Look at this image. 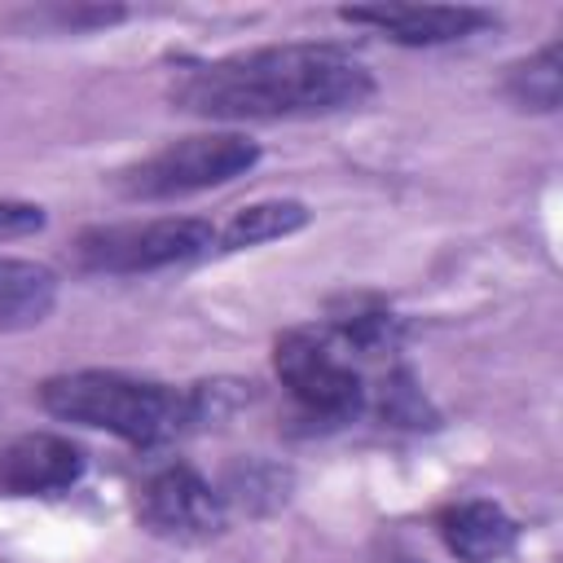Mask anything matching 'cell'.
Segmentation results:
<instances>
[{"instance_id": "obj_1", "label": "cell", "mask_w": 563, "mask_h": 563, "mask_svg": "<svg viewBox=\"0 0 563 563\" xmlns=\"http://www.w3.org/2000/svg\"><path fill=\"white\" fill-rule=\"evenodd\" d=\"M374 97V75L339 44H264L185 66L172 106L216 123H277L356 110Z\"/></svg>"}, {"instance_id": "obj_2", "label": "cell", "mask_w": 563, "mask_h": 563, "mask_svg": "<svg viewBox=\"0 0 563 563\" xmlns=\"http://www.w3.org/2000/svg\"><path fill=\"white\" fill-rule=\"evenodd\" d=\"M238 400H242L238 383L167 387V383L119 374V369H70L40 383L44 413H53L57 422L119 435L136 449L172 444L176 435L224 418Z\"/></svg>"}, {"instance_id": "obj_3", "label": "cell", "mask_w": 563, "mask_h": 563, "mask_svg": "<svg viewBox=\"0 0 563 563\" xmlns=\"http://www.w3.org/2000/svg\"><path fill=\"white\" fill-rule=\"evenodd\" d=\"M273 369L312 431H334L369 413L365 369L321 325H299V330L277 334Z\"/></svg>"}, {"instance_id": "obj_4", "label": "cell", "mask_w": 563, "mask_h": 563, "mask_svg": "<svg viewBox=\"0 0 563 563\" xmlns=\"http://www.w3.org/2000/svg\"><path fill=\"white\" fill-rule=\"evenodd\" d=\"M260 163V145L242 132H198L167 141L163 150L114 172V189L128 202H172L233 185Z\"/></svg>"}, {"instance_id": "obj_5", "label": "cell", "mask_w": 563, "mask_h": 563, "mask_svg": "<svg viewBox=\"0 0 563 563\" xmlns=\"http://www.w3.org/2000/svg\"><path fill=\"white\" fill-rule=\"evenodd\" d=\"M216 251V224L202 216H158L128 224H92L75 238V264L88 273H158Z\"/></svg>"}, {"instance_id": "obj_6", "label": "cell", "mask_w": 563, "mask_h": 563, "mask_svg": "<svg viewBox=\"0 0 563 563\" xmlns=\"http://www.w3.org/2000/svg\"><path fill=\"white\" fill-rule=\"evenodd\" d=\"M136 519L163 541L202 545L229 528V506L211 479H202L189 462L158 466L136 497Z\"/></svg>"}, {"instance_id": "obj_7", "label": "cell", "mask_w": 563, "mask_h": 563, "mask_svg": "<svg viewBox=\"0 0 563 563\" xmlns=\"http://www.w3.org/2000/svg\"><path fill=\"white\" fill-rule=\"evenodd\" d=\"M339 18L352 26H374L400 48L462 44L497 26L488 9H471V4H356V9H339Z\"/></svg>"}, {"instance_id": "obj_8", "label": "cell", "mask_w": 563, "mask_h": 563, "mask_svg": "<svg viewBox=\"0 0 563 563\" xmlns=\"http://www.w3.org/2000/svg\"><path fill=\"white\" fill-rule=\"evenodd\" d=\"M88 471V453L57 431H26L0 449V497H62Z\"/></svg>"}, {"instance_id": "obj_9", "label": "cell", "mask_w": 563, "mask_h": 563, "mask_svg": "<svg viewBox=\"0 0 563 563\" xmlns=\"http://www.w3.org/2000/svg\"><path fill=\"white\" fill-rule=\"evenodd\" d=\"M435 532L444 550L462 563H501L519 545V523L497 501H484V497L444 506L435 515Z\"/></svg>"}, {"instance_id": "obj_10", "label": "cell", "mask_w": 563, "mask_h": 563, "mask_svg": "<svg viewBox=\"0 0 563 563\" xmlns=\"http://www.w3.org/2000/svg\"><path fill=\"white\" fill-rule=\"evenodd\" d=\"M312 220V211L299 198H260L238 207L224 224H216V251H246V246H264L277 238L299 233Z\"/></svg>"}, {"instance_id": "obj_11", "label": "cell", "mask_w": 563, "mask_h": 563, "mask_svg": "<svg viewBox=\"0 0 563 563\" xmlns=\"http://www.w3.org/2000/svg\"><path fill=\"white\" fill-rule=\"evenodd\" d=\"M501 92L515 110H532V114H554L563 101V62H559V40L541 44L532 57L515 62L501 79Z\"/></svg>"}, {"instance_id": "obj_12", "label": "cell", "mask_w": 563, "mask_h": 563, "mask_svg": "<svg viewBox=\"0 0 563 563\" xmlns=\"http://www.w3.org/2000/svg\"><path fill=\"white\" fill-rule=\"evenodd\" d=\"M290 484H295V479H290V471H286V466L264 462V457H251V462H242V466H233V471H229V479H224L220 497H224V506H229V510H233V506H242V510H251V515H268V510L286 506Z\"/></svg>"}, {"instance_id": "obj_13", "label": "cell", "mask_w": 563, "mask_h": 563, "mask_svg": "<svg viewBox=\"0 0 563 563\" xmlns=\"http://www.w3.org/2000/svg\"><path fill=\"white\" fill-rule=\"evenodd\" d=\"M123 18H128V9H119V4H53V9L18 13L13 22L26 31H48V35H84V31L114 26Z\"/></svg>"}, {"instance_id": "obj_14", "label": "cell", "mask_w": 563, "mask_h": 563, "mask_svg": "<svg viewBox=\"0 0 563 563\" xmlns=\"http://www.w3.org/2000/svg\"><path fill=\"white\" fill-rule=\"evenodd\" d=\"M57 290H31V295H0V334H18L40 325L53 312Z\"/></svg>"}, {"instance_id": "obj_15", "label": "cell", "mask_w": 563, "mask_h": 563, "mask_svg": "<svg viewBox=\"0 0 563 563\" xmlns=\"http://www.w3.org/2000/svg\"><path fill=\"white\" fill-rule=\"evenodd\" d=\"M31 290H57V277L35 260L0 255V295H31Z\"/></svg>"}, {"instance_id": "obj_16", "label": "cell", "mask_w": 563, "mask_h": 563, "mask_svg": "<svg viewBox=\"0 0 563 563\" xmlns=\"http://www.w3.org/2000/svg\"><path fill=\"white\" fill-rule=\"evenodd\" d=\"M44 224H48L44 207L18 202V198H0V242H9V238H31V233H40Z\"/></svg>"}, {"instance_id": "obj_17", "label": "cell", "mask_w": 563, "mask_h": 563, "mask_svg": "<svg viewBox=\"0 0 563 563\" xmlns=\"http://www.w3.org/2000/svg\"><path fill=\"white\" fill-rule=\"evenodd\" d=\"M405 563H409V559H405Z\"/></svg>"}]
</instances>
